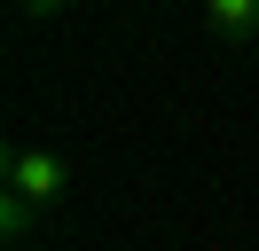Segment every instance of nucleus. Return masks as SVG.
<instances>
[{
    "instance_id": "f03ea898",
    "label": "nucleus",
    "mask_w": 259,
    "mask_h": 251,
    "mask_svg": "<svg viewBox=\"0 0 259 251\" xmlns=\"http://www.w3.org/2000/svg\"><path fill=\"white\" fill-rule=\"evenodd\" d=\"M204 31L228 47H251L259 39V0H204Z\"/></svg>"
},
{
    "instance_id": "7ed1b4c3",
    "label": "nucleus",
    "mask_w": 259,
    "mask_h": 251,
    "mask_svg": "<svg viewBox=\"0 0 259 251\" xmlns=\"http://www.w3.org/2000/svg\"><path fill=\"white\" fill-rule=\"evenodd\" d=\"M0 228L16 235V243H24V235H32V204H24L16 188H0Z\"/></svg>"
},
{
    "instance_id": "f257e3e1",
    "label": "nucleus",
    "mask_w": 259,
    "mask_h": 251,
    "mask_svg": "<svg viewBox=\"0 0 259 251\" xmlns=\"http://www.w3.org/2000/svg\"><path fill=\"white\" fill-rule=\"evenodd\" d=\"M8 188H16L24 204H63V188H71V165L63 157L48 149V141H16V149H8Z\"/></svg>"
}]
</instances>
